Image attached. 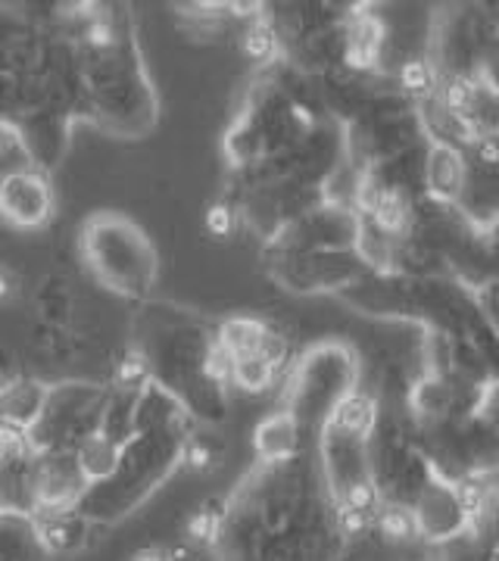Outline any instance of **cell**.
Returning <instances> with one entry per match:
<instances>
[{"instance_id":"8992f818","label":"cell","mask_w":499,"mask_h":561,"mask_svg":"<svg viewBox=\"0 0 499 561\" xmlns=\"http://www.w3.org/2000/svg\"><path fill=\"white\" fill-rule=\"evenodd\" d=\"M0 561H54L41 518L25 505H0Z\"/></svg>"},{"instance_id":"277c9868","label":"cell","mask_w":499,"mask_h":561,"mask_svg":"<svg viewBox=\"0 0 499 561\" xmlns=\"http://www.w3.org/2000/svg\"><path fill=\"white\" fill-rule=\"evenodd\" d=\"M57 216V194L47 172L13 165L0 172V221L20 231H41Z\"/></svg>"},{"instance_id":"ba28073f","label":"cell","mask_w":499,"mask_h":561,"mask_svg":"<svg viewBox=\"0 0 499 561\" xmlns=\"http://www.w3.org/2000/svg\"><path fill=\"white\" fill-rule=\"evenodd\" d=\"M424 184L438 201H460L468 184V165L450 140L431 144L424 157Z\"/></svg>"},{"instance_id":"9a60e30c","label":"cell","mask_w":499,"mask_h":561,"mask_svg":"<svg viewBox=\"0 0 499 561\" xmlns=\"http://www.w3.org/2000/svg\"><path fill=\"white\" fill-rule=\"evenodd\" d=\"M132 561H175V552H169V549H162V546H150V549L135 552Z\"/></svg>"},{"instance_id":"30bf717a","label":"cell","mask_w":499,"mask_h":561,"mask_svg":"<svg viewBox=\"0 0 499 561\" xmlns=\"http://www.w3.org/2000/svg\"><path fill=\"white\" fill-rule=\"evenodd\" d=\"M299 421L291 412H275L269 419L260 421L257 434H253V446L262 465H275V461L297 459L299 449Z\"/></svg>"},{"instance_id":"6da1fadb","label":"cell","mask_w":499,"mask_h":561,"mask_svg":"<svg viewBox=\"0 0 499 561\" xmlns=\"http://www.w3.org/2000/svg\"><path fill=\"white\" fill-rule=\"evenodd\" d=\"M135 346L144 353L150 381L166 387L188 415L216 419L228 400V356L219 324H206L197 312L140 302Z\"/></svg>"},{"instance_id":"8fae6325","label":"cell","mask_w":499,"mask_h":561,"mask_svg":"<svg viewBox=\"0 0 499 561\" xmlns=\"http://www.w3.org/2000/svg\"><path fill=\"white\" fill-rule=\"evenodd\" d=\"M122 456H125V443L113 440V437H110V434H103V431L91 434V437L76 449V459H79L81 474H84V481L91 483V486L113 481V478H116V471H120Z\"/></svg>"},{"instance_id":"3957f363","label":"cell","mask_w":499,"mask_h":561,"mask_svg":"<svg viewBox=\"0 0 499 561\" xmlns=\"http://www.w3.org/2000/svg\"><path fill=\"white\" fill-rule=\"evenodd\" d=\"M79 256L84 272L122 300H150L160 280V253L138 221L116 209H100L81 221Z\"/></svg>"},{"instance_id":"5bb4252c","label":"cell","mask_w":499,"mask_h":561,"mask_svg":"<svg viewBox=\"0 0 499 561\" xmlns=\"http://www.w3.org/2000/svg\"><path fill=\"white\" fill-rule=\"evenodd\" d=\"M22 297V278L16 275V268H10L7 262H0V306L20 300Z\"/></svg>"},{"instance_id":"4fadbf2b","label":"cell","mask_w":499,"mask_h":561,"mask_svg":"<svg viewBox=\"0 0 499 561\" xmlns=\"http://www.w3.org/2000/svg\"><path fill=\"white\" fill-rule=\"evenodd\" d=\"M10 157H22V160H25L20 125L10 119H0V160H10Z\"/></svg>"},{"instance_id":"7a4b0ae2","label":"cell","mask_w":499,"mask_h":561,"mask_svg":"<svg viewBox=\"0 0 499 561\" xmlns=\"http://www.w3.org/2000/svg\"><path fill=\"white\" fill-rule=\"evenodd\" d=\"M81 84H84V119L106 135L125 140L154 131L160 101L147 66L140 57L132 25L106 50H81Z\"/></svg>"},{"instance_id":"7c38bea8","label":"cell","mask_w":499,"mask_h":561,"mask_svg":"<svg viewBox=\"0 0 499 561\" xmlns=\"http://www.w3.org/2000/svg\"><path fill=\"white\" fill-rule=\"evenodd\" d=\"M206 231L213 234V238H231L235 231L240 228V206L235 197H219L216 203H209V209H206Z\"/></svg>"},{"instance_id":"5b68a950","label":"cell","mask_w":499,"mask_h":561,"mask_svg":"<svg viewBox=\"0 0 499 561\" xmlns=\"http://www.w3.org/2000/svg\"><path fill=\"white\" fill-rule=\"evenodd\" d=\"M76 122L79 119H72L69 113L50 110V106H41V110L29 113V116H20L16 125H20L25 162L50 175L66 160V153H69Z\"/></svg>"},{"instance_id":"52a82bcc","label":"cell","mask_w":499,"mask_h":561,"mask_svg":"<svg viewBox=\"0 0 499 561\" xmlns=\"http://www.w3.org/2000/svg\"><path fill=\"white\" fill-rule=\"evenodd\" d=\"M35 324L79 334V297L66 275H44L32 290Z\"/></svg>"},{"instance_id":"9c48e42d","label":"cell","mask_w":499,"mask_h":561,"mask_svg":"<svg viewBox=\"0 0 499 561\" xmlns=\"http://www.w3.org/2000/svg\"><path fill=\"white\" fill-rule=\"evenodd\" d=\"M41 527H44V540H47L54 559H57V556H76L81 549H88L91 540H94L98 518H91L84 508H72V512L41 518Z\"/></svg>"}]
</instances>
